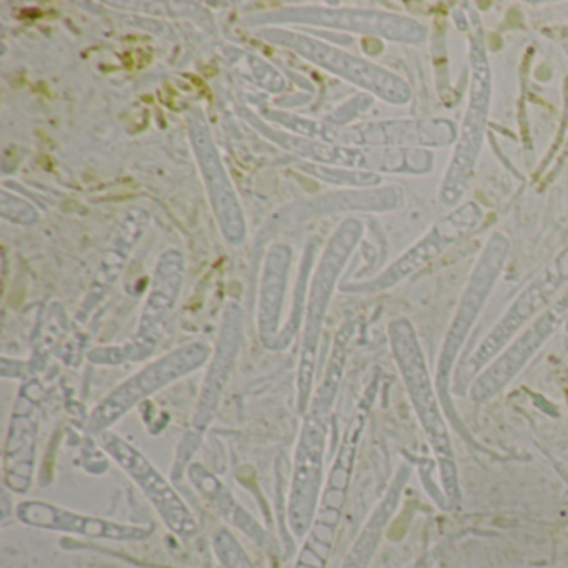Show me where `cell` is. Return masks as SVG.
Masks as SVG:
<instances>
[{
	"label": "cell",
	"mask_w": 568,
	"mask_h": 568,
	"mask_svg": "<svg viewBox=\"0 0 568 568\" xmlns=\"http://www.w3.org/2000/svg\"><path fill=\"white\" fill-rule=\"evenodd\" d=\"M565 254L554 267L548 268L534 285L527 288L521 294V297L515 302L514 307L510 308L504 321L498 324V327L491 332L490 337L480 345L477 354L468 361L467 367H465V377H471L475 372L480 371L484 367L485 362L490 361L498 348L504 347L505 342L517 332V328L527 321L530 315H534L545 302L550 298L551 294H555L561 282L568 278V264L565 265Z\"/></svg>",
	"instance_id": "8"
},
{
	"label": "cell",
	"mask_w": 568,
	"mask_h": 568,
	"mask_svg": "<svg viewBox=\"0 0 568 568\" xmlns=\"http://www.w3.org/2000/svg\"><path fill=\"white\" fill-rule=\"evenodd\" d=\"M474 62V91H471L470 111H468L467 121H465L464 132H462L460 148L455 155L454 165L450 171V182L460 184L464 191L465 179L470 174L471 162L475 161L478 145H480V135L484 131L485 118H487L488 108V68L481 59L480 52L475 54Z\"/></svg>",
	"instance_id": "10"
},
{
	"label": "cell",
	"mask_w": 568,
	"mask_h": 568,
	"mask_svg": "<svg viewBox=\"0 0 568 568\" xmlns=\"http://www.w3.org/2000/svg\"><path fill=\"white\" fill-rule=\"evenodd\" d=\"M392 345H394L395 357L404 374L405 385L414 402L415 412L420 418L425 435L430 442L432 448L440 462L442 478H444L445 490L450 495L452 500L458 498L457 468H455L454 452H452L450 437H448L447 425L442 417L432 388L430 377L425 368L424 357L418 348L417 338L408 322H395L392 325Z\"/></svg>",
	"instance_id": "1"
},
{
	"label": "cell",
	"mask_w": 568,
	"mask_h": 568,
	"mask_svg": "<svg viewBox=\"0 0 568 568\" xmlns=\"http://www.w3.org/2000/svg\"><path fill=\"white\" fill-rule=\"evenodd\" d=\"M215 554L224 568H255L244 548L239 544L237 538L231 531L219 530L212 538Z\"/></svg>",
	"instance_id": "14"
},
{
	"label": "cell",
	"mask_w": 568,
	"mask_h": 568,
	"mask_svg": "<svg viewBox=\"0 0 568 568\" xmlns=\"http://www.w3.org/2000/svg\"><path fill=\"white\" fill-rule=\"evenodd\" d=\"M494 242L495 245H491L494 251H488V254H485L484 258H481V264L478 265L477 272H475L474 278H471L470 287H468L464 302H462L457 318H455L454 325H452L450 332H448L444 354H442L440 365H438V387L442 390L445 388V381H447L448 372H450L452 364H454L455 354H457L458 347L464 342L471 321L480 311L485 295L490 291L491 282L495 281L498 271L501 268L505 247H500V244H504V239L497 237L494 239Z\"/></svg>",
	"instance_id": "9"
},
{
	"label": "cell",
	"mask_w": 568,
	"mask_h": 568,
	"mask_svg": "<svg viewBox=\"0 0 568 568\" xmlns=\"http://www.w3.org/2000/svg\"><path fill=\"white\" fill-rule=\"evenodd\" d=\"M568 315V294L555 304L554 308L541 315L510 348L504 357L498 358L471 387V398L478 404L494 397L501 390L511 377L524 367L525 362L537 352V348L547 341L548 335L560 325Z\"/></svg>",
	"instance_id": "6"
},
{
	"label": "cell",
	"mask_w": 568,
	"mask_h": 568,
	"mask_svg": "<svg viewBox=\"0 0 568 568\" xmlns=\"http://www.w3.org/2000/svg\"><path fill=\"white\" fill-rule=\"evenodd\" d=\"M18 517L32 527L68 531V534L85 535V537L109 538V540H145L152 534V528L89 517L48 501H22L18 507Z\"/></svg>",
	"instance_id": "5"
},
{
	"label": "cell",
	"mask_w": 568,
	"mask_h": 568,
	"mask_svg": "<svg viewBox=\"0 0 568 568\" xmlns=\"http://www.w3.org/2000/svg\"><path fill=\"white\" fill-rule=\"evenodd\" d=\"M207 358V348L201 344L189 345L175 354L168 355L155 362L151 367L135 375L131 381L112 392L92 414L89 430L92 434H104L105 428L124 417L139 402L144 400L165 385L195 371Z\"/></svg>",
	"instance_id": "2"
},
{
	"label": "cell",
	"mask_w": 568,
	"mask_h": 568,
	"mask_svg": "<svg viewBox=\"0 0 568 568\" xmlns=\"http://www.w3.org/2000/svg\"><path fill=\"white\" fill-rule=\"evenodd\" d=\"M101 440L105 452L138 481L139 487L164 518L165 525L181 537H192L197 531L194 515L148 457L112 432L101 434Z\"/></svg>",
	"instance_id": "4"
},
{
	"label": "cell",
	"mask_w": 568,
	"mask_h": 568,
	"mask_svg": "<svg viewBox=\"0 0 568 568\" xmlns=\"http://www.w3.org/2000/svg\"><path fill=\"white\" fill-rule=\"evenodd\" d=\"M351 444V438H345L337 464L332 468L331 480H328L327 490L322 498L321 508H317V520L308 530L311 534H308L307 544H305L295 568H324L328 551H331L335 525H337L342 504H344L348 474H351L352 455H354Z\"/></svg>",
	"instance_id": "7"
},
{
	"label": "cell",
	"mask_w": 568,
	"mask_h": 568,
	"mask_svg": "<svg viewBox=\"0 0 568 568\" xmlns=\"http://www.w3.org/2000/svg\"><path fill=\"white\" fill-rule=\"evenodd\" d=\"M189 477H191L192 484L197 487V490L202 491L205 498L212 501V505H215L219 514L225 520L231 521L235 527L242 528L244 534L254 538L262 547H271L272 540L267 531L234 500V497L229 494V490H225L224 485L214 475L209 474L201 464H194L189 468Z\"/></svg>",
	"instance_id": "11"
},
{
	"label": "cell",
	"mask_w": 568,
	"mask_h": 568,
	"mask_svg": "<svg viewBox=\"0 0 568 568\" xmlns=\"http://www.w3.org/2000/svg\"><path fill=\"white\" fill-rule=\"evenodd\" d=\"M327 417L308 412L295 452L294 477L288 495V525L297 537H304L314 524L321 500Z\"/></svg>",
	"instance_id": "3"
},
{
	"label": "cell",
	"mask_w": 568,
	"mask_h": 568,
	"mask_svg": "<svg viewBox=\"0 0 568 568\" xmlns=\"http://www.w3.org/2000/svg\"><path fill=\"white\" fill-rule=\"evenodd\" d=\"M239 331L237 327L225 324L224 335H222L221 345H219L217 361L209 374L207 382L204 385L201 400H199L197 412L194 415V432L202 435L207 428L217 412L219 400H221L222 390H224L225 381L231 372L232 362H234L235 352H237Z\"/></svg>",
	"instance_id": "12"
},
{
	"label": "cell",
	"mask_w": 568,
	"mask_h": 568,
	"mask_svg": "<svg viewBox=\"0 0 568 568\" xmlns=\"http://www.w3.org/2000/svg\"><path fill=\"white\" fill-rule=\"evenodd\" d=\"M408 478V470L402 468L395 477L394 484L388 488L387 495H385L382 504L375 508L372 514L371 520L365 525L362 530L361 537L355 541L352 547L351 554L345 557L344 564L341 568H367L371 564L372 555L377 550L378 541H381L384 528L387 527L388 520L394 515L395 508H397L398 498H400L402 488H404L405 481Z\"/></svg>",
	"instance_id": "13"
}]
</instances>
